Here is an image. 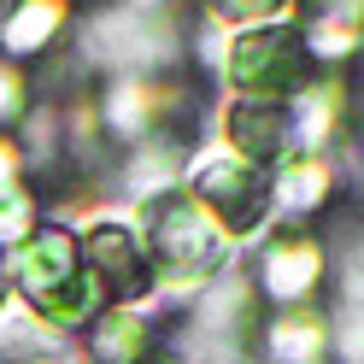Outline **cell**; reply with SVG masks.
<instances>
[{
    "mask_svg": "<svg viewBox=\"0 0 364 364\" xmlns=\"http://www.w3.org/2000/svg\"><path fill=\"white\" fill-rule=\"evenodd\" d=\"M77 247H82V277L95 282L100 306H141L153 294V264H147V247L135 230L95 223Z\"/></svg>",
    "mask_w": 364,
    "mask_h": 364,
    "instance_id": "5b68a950",
    "label": "cell"
},
{
    "mask_svg": "<svg viewBox=\"0 0 364 364\" xmlns=\"http://www.w3.org/2000/svg\"><path fill=\"white\" fill-rule=\"evenodd\" d=\"M153 353V317L141 306H100V317L88 323V358L95 364H135Z\"/></svg>",
    "mask_w": 364,
    "mask_h": 364,
    "instance_id": "8fae6325",
    "label": "cell"
},
{
    "mask_svg": "<svg viewBox=\"0 0 364 364\" xmlns=\"http://www.w3.org/2000/svg\"><path fill=\"white\" fill-rule=\"evenodd\" d=\"M135 364H188V358H182V353H171V347H153V353H141Z\"/></svg>",
    "mask_w": 364,
    "mask_h": 364,
    "instance_id": "9a60e30c",
    "label": "cell"
},
{
    "mask_svg": "<svg viewBox=\"0 0 364 364\" xmlns=\"http://www.w3.org/2000/svg\"><path fill=\"white\" fill-rule=\"evenodd\" d=\"M223 77L235 82V100H294L317 82V59L306 48L300 24H259L235 30L230 53H223Z\"/></svg>",
    "mask_w": 364,
    "mask_h": 364,
    "instance_id": "3957f363",
    "label": "cell"
},
{
    "mask_svg": "<svg viewBox=\"0 0 364 364\" xmlns=\"http://www.w3.org/2000/svg\"><path fill=\"white\" fill-rule=\"evenodd\" d=\"M6 282L41 329H88L100 317V294L82 277V247L65 223H36L6 247Z\"/></svg>",
    "mask_w": 364,
    "mask_h": 364,
    "instance_id": "6da1fadb",
    "label": "cell"
},
{
    "mask_svg": "<svg viewBox=\"0 0 364 364\" xmlns=\"http://www.w3.org/2000/svg\"><path fill=\"white\" fill-rule=\"evenodd\" d=\"M323 277H329V253H323V241H317L311 230L270 235L264 253H259V264H253V288H259L277 311L306 306L311 294L323 288Z\"/></svg>",
    "mask_w": 364,
    "mask_h": 364,
    "instance_id": "8992f818",
    "label": "cell"
},
{
    "mask_svg": "<svg viewBox=\"0 0 364 364\" xmlns=\"http://www.w3.org/2000/svg\"><path fill=\"white\" fill-rule=\"evenodd\" d=\"M259 347H264L270 364H329V353H335V329H329L323 311L288 306V311H270V317H264Z\"/></svg>",
    "mask_w": 364,
    "mask_h": 364,
    "instance_id": "9c48e42d",
    "label": "cell"
},
{
    "mask_svg": "<svg viewBox=\"0 0 364 364\" xmlns=\"http://www.w3.org/2000/svg\"><path fill=\"white\" fill-rule=\"evenodd\" d=\"M294 6L300 0H200V18L230 30H259V24H288Z\"/></svg>",
    "mask_w": 364,
    "mask_h": 364,
    "instance_id": "7c38bea8",
    "label": "cell"
},
{
    "mask_svg": "<svg viewBox=\"0 0 364 364\" xmlns=\"http://www.w3.org/2000/svg\"><path fill=\"white\" fill-rule=\"evenodd\" d=\"M182 176H188L182 188L212 212V223L223 235H259L270 223V212H277L270 206V171L241 165L235 153H200Z\"/></svg>",
    "mask_w": 364,
    "mask_h": 364,
    "instance_id": "277c9868",
    "label": "cell"
},
{
    "mask_svg": "<svg viewBox=\"0 0 364 364\" xmlns=\"http://www.w3.org/2000/svg\"><path fill=\"white\" fill-rule=\"evenodd\" d=\"M24 364H77V358H65V353H36V358H24Z\"/></svg>",
    "mask_w": 364,
    "mask_h": 364,
    "instance_id": "e0dca14e",
    "label": "cell"
},
{
    "mask_svg": "<svg viewBox=\"0 0 364 364\" xmlns=\"http://www.w3.org/2000/svg\"><path fill=\"white\" fill-rule=\"evenodd\" d=\"M18 182H24V147H18L12 135H0V194L18 188Z\"/></svg>",
    "mask_w": 364,
    "mask_h": 364,
    "instance_id": "5bb4252c",
    "label": "cell"
},
{
    "mask_svg": "<svg viewBox=\"0 0 364 364\" xmlns=\"http://www.w3.org/2000/svg\"><path fill=\"white\" fill-rule=\"evenodd\" d=\"M6 300H12V282H6V253H0V311H6Z\"/></svg>",
    "mask_w": 364,
    "mask_h": 364,
    "instance_id": "2e32d148",
    "label": "cell"
},
{
    "mask_svg": "<svg viewBox=\"0 0 364 364\" xmlns=\"http://www.w3.org/2000/svg\"><path fill=\"white\" fill-rule=\"evenodd\" d=\"M335 200V165L317 153H300L288 165L270 171V206L288 212V218H317Z\"/></svg>",
    "mask_w": 364,
    "mask_h": 364,
    "instance_id": "30bf717a",
    "label": "cell"
},
{
    "mask_svg": "<svg viewBox=\"0 0 364 364\" xmlns=\"http://www.w3.org/2000/svg\"><path fill=\"white\" fill-rule=\"evenodd\" d=\"M24 112H30V71L12 65V59H0V129L18 124Z\"/></svg>",
    "mask_w": 364,
    "mask_h": 364,
    "instance_id": "4fadbf2b",
    "label": "cell"
},
{
    "mask_svg": "<svg viewBox=\"0 0 364 364\" xmlns=\"http://www.w3.org/2000/svg\"><path fill=\"white\" fill-rule=\"evenodd\" d=\"M141 247H147L153 282L165 288H200L223 264V230L182 182L141 200Z\"/></svg>",
    "mask_w": 364,
    "mask_h": 364,
    "instance_id": "7a4b0ae2",
    "label": "cell"
},
{
    "mask_svg": "<svg viewBox=\"0 0 364 364\" xmlns=\"http://www.w3.org/2000/svg\"><path fill=\"white\" fill-rule=\"evenodd\" d=\"M223 153L253 171H277L294 159V112L282 100H230L223 112Z\"/></svg>",
    "mask_w": 364,
    "mask_h": 364,
    "instance_id": "52a82bcc",
    "label": "cell"
},
{
    "mask_svg": "<svg viewBox=\"0 0 364 364\" xmlns=\"http://www.w3.org/2000/svg\"><path fill=\"white\" fill-rule=\"evenodd\" d=\"M65 30H71V0H6L0 6V53L12 65L53 53Z\"/></svg>",
    "mask_w": 364,
    "mask_h": 364,
    "instance_id": "ba28073f",
    "label": "cell"
}]
</instances>
